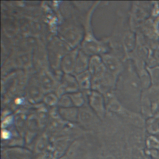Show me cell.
<instances>
[{
    "instance_id": "cell-1",
    "label": "cell",
    "mask_w": 159,
    "mask_h": 159,
    "mask_svg": "<svg viewBox=\"0 0 159 159\" xmlns=\"http://www.w3.org/2000/svg\"><path fill=\"white\" fill-rule=\"evenodd\" d=\"M151 81L154 86L159 88V66H155L149 69Z\"/></svg>"
}]
</instances>
